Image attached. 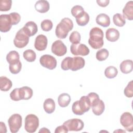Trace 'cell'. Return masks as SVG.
Returning a JSON list of instances; mask_svg holds the SVG:
<instances>
[{
    "instance_id": "cell-1",
    "label": "cell",
    "mask_w": 133,
    "mask_h": 133,
    "mask_svg": "<svg viewBox=\"0 0 133 133\" xmlns=\"http://www.w3.org/2000/svg\"><path fill=\"white\" fill-rule=\"evenodd\" d=\"M85 64V61L81 57H67L62 61L61 68L64 71L70 69L72 71H76L83 68Z\"/></svg>"
},
{
    "instance_id": "cell-2",
    "label": "cell",
    "mask_w": 133,
    "mask_h": 133,
    "mask_svg": "<svg viewBox=\"0 0 133 133\" xmlns=\"http://www.w3.org/2000/svg\"><path fill=\"white\" fill-rule=\"evenodd\" d=\"M88 44L95 49H100L103 46V32L100 28L94 27L90 30Z\"/></svg>"
},
{
    "instance_id": "cell-3",
    "label": "cell",
    "mask_w": 133,
    "mask_h": 133,
    "mask_svg": "<svg viewBox=\"0 0 133 133\" xmlns=\"http://www.w3.org/2000/svg\"><path fill=\"white\" fill-rule=\"evenodd\" d=\"M73 28V23L72 20L69 18H64L57 24L56 28V35L59 38L64 39Z\"/></svg>"
},
{
    "instance_id": "cell-4",
    "label": "cell",
    "mask_w": 133,
    "mask_h": 133,
    "mask_svg": "<svg viewBox=\"0 0 133 133\" xmlns=\"http://www.w3.org/2000/svg\"><path fill=\"white\" fill-rule=\"evenodd\" d=\"M90 108V102L88 97L82 96L79 100L73 102L72 111L75 115H82L88 111Z\"/></svg>"
},
{
    "instance_id": "cell-5",
    "label": "cell",
    "mask_w": 133,
    "mask_h": 133,
    "mask_svg": "<svg viewBox=\"0 0 133 133\" xmlns=\"http://www.w3.org/2000/svg\"><path fill=\"white\" fill-rule=\"evenodd\" d=\"M39 126V119L38 117L33 114L26 115L24 121V129L29 133L36 131Z\"/></svg>"
},
{
    "instance_id": "cell-6",
    "label": "cell",
    "mask_w": 133,
    "mask_h": 133,
    "mask_svg": "<svg viewBox=\"0 0 133 133\" xmlns=\"http://www.w3.org/2000/svg\"><path fill=\"white\" fill-rule=\"evenodd\" d=\"M29 36L24 32L23 29H20L16 33L14 39V45L19 48L25 47L29 42Z\"/></svg>"
},
{
    "instance_id": "cell-7",
    "label": "cell",
    "mask_w": 133,
    "mask_h": 133,
    "mask_svg": "<svg viewBox=\"0 0 133 133\" xmlns=\"http://www.w3.org/2000/svg\"><path fill=\"white\" fill-rule=\"evenodd\" d=\"M22 116L19 114H14L8 119V124L12 133L17 132L22 126Z\"/></svg>"
},
{
    "instance_id": "cell-8",
    "label": "cell",
    "mask_w": 133,
    "mask_h": 133,
    "mask_svg": "<svg viewBox=\"0 0 133 133\" xmlns=\"http://www.w3.org/2000/svg\"><path fill=\"white\" fill-rule=\"evenodd\" d=\"M69 131H78L82 130L84 126V122L78 118H72L68 119L63 124Z\"/></svg>"
},
{
    "instance_id": "cell-9",
    "label": "cell",
    "mask_w": 133,
    "mask_h": 133,
    "mask_svg": "<svg viewBox=\"0 0 133 133\" xmlns=\"http://www.w3.org/2000/svg\"><path fill=\"white\" fill-rule=\"evenodd\" d=\"M39 62L41 65L49 70H53L57 66L56 58L50 55H44L40 57Z\"/></svg>"
},
{
    "instance_id": "cell-10",
    "label": "cell",
    "mask_w": 133,
    "mask_h": 133,
    "mask_svg": "<svg viewBox=\"0 0 133 133\" xmlns=\"http://www.w3.org/2000/svg\"><path fill=\"white\" fill-rule=\"evenodd\" d=\"M120 123L124 128L128 131H133L132 115L128 112L123 113L120 117Z\"/></svg>"
},
{
    "instance_id": "cell-11",
    "label": "cell",
    "mask_w": 133,
    "mask_h": 133,
    "mask_svg": "<svg viewBox=\"0 0 133 133\" xmlns=\"http://www.w3.org/2000/svg\"><path fill=\"white\" fill-rule=\"evenodd\" d=\"M70 51L72 54L74 56L80 55L82 56L88 55L90 52L88 47L83 44H72L70 47Z\"/></svg>"
},
{
    "instance_id": "cell-12",
    "label": "cell",
    "mask_w": 133,
    "mask_h": 133,
    "mask_svg": "<svg viewBox=\"0 0 133 133\" xmlns=\"http://www.w3.org/2000/svg\"><path fill=\"white\" fill-rule=\"evenodd\" d=\"M51 50L54 54L61 57L65 55L67 51V48L61 40H57L52 43Z\"/></svg>"
},
{
    "instance_id": "cell-13",
    "label": "cell",
    "mask_w": 133,
    "mask_h": 133,
    "mask_svg": "<svg viewBox=\"0 0 133 133\" xmlns=\"http://www.w3.org/2000/svg\"><path fill=\"white\" fill-rule=\"evenodd\" d=\"M12 23L9 15L2 14L0 16V31L2 32H8L11 26Z\"/></svg>"
},
{
    "instance_id": "cell-14",
    "label": "cell",
    "mask_w": 133,
    "mask_h": 133,
    "mask_svg": "<svg viewBox=\"0 0 133 133\" xmlns=\"http://www.w3.org/2000/svg\"><path fill=\"white\" fill-rule=\"evenodd\" d=\"M48 44L47 37L43 34H39L35 38L34 47L38 51H43L46 49Z\"/></svg>"
},
{
    "instance_id": "cell-15",
    "label": "cell",
    "mask_w": 133,
    "mask_h": 133,
    "mask_svg": "<svg viewBox=\"0 0 133 133\" xmlns=\"http://www.w3.org/2000/svg\"><path fill=\"white\" fill-rule=\"evenodd\" d=\"M91 108H92V111L94 114L99 116L101 115L104 112L105 105L103 101L99 98L92 103Z\"/></svg>"
},
{
    "instance_id": "cell-16",
    "label": "cell",
    "mask_w": 133,
    "mask_h": 133,
    "mask_svg": "<svg viewBox=\"0 0 133 133\" xmlns=\"http://www.w3.org/2000/svg\"><path fill=\"white\" fill-rule=\"evenodd\" d=\"M22 29L24 32L29 37L35 35L38 31L37 25L33 21H29L26 22Z\"/></svg>"
},
{
    "instance_id": "cell-17",
    "label": "cell",
    "mask_w": 133,
    "mask_h": 133,
    "mask_svg": "<svg viewBox=\"0 0 133 133\" xmlns=\"http://www.w3.org/2000/svg\"><path fill=\"white\" fill-rule=\"evenodd\" d=\"M123 17L129 20L133 19V2H128L123 9Z\"/></svg>"
},
{
    "instance_id": "cell-18",
    "label": "cell",
    "mask_w": 133,
    "mask_h": 133,
    "mask_svg": "<svg viewBox=\"0 0 133 133\" xmlns=\"http://www.w3.org/2000/svg\"><path fill=\"white\" fill-rule=\"evenodd\" d=\"M119 31L115 28H109L105 32V37L107 40L111 42H114L117 41L119 37Z\"/></svg>"
},
{
    "instance_id": "cell-19",
    "label": "cell",
    "mask_w": 133,
    "mask_h": 133,
    "mask_svg": "<svg viewBox=\"0 0 133 133\" xmlns=\"http://www.w3.org/2000/svg\"><path fill=\"white\" fill-rule=\"evenodd\" d=\"M19 94L20 100H29L33 96V90L28 86L19 88Z\"/></svg>"
},
{
    "instance_id": "cell-20",
    "label": "cell",
    "mask_w": 133,
    "mask_h": 133,
    "mask_svg": "<svg viewBox=\"0 0 133 133\" xmlns=\"http://www.w3.org/2000/svg\"><path fill=\"white\" fill-rule=\"evenodd\" d=\"M34 7L37 11L40 13H45L49 9V3L45 0H39L36 2Z\"/></svg>"
},
{
    "instance_id": "cell-21",
    "label": "cell",
    "mask_w": 133,
    "mask_h": 133,
    "mask_svg": "<svg viewBox=\"0 0 133 133\" xmlns=\"http://www.w3.org/2000/svg\"><path fill=\"white\" fill-rule=\"evenodd\" d=\"M96 21L98 24L104 28L109 26L110 24V18L109 16L103 13L100 14L97 16Z\"/></svg>"
},
{
    "instance_id": "cell-22",
    "label": "cell",
    "mask_w": 133,
    "mask_h": 133,
    "mask_svg": "<svg viewBox=\"0 0 133 133\" xmlns=\"http://www.w3.org/2000/svg\"><path fill=\"white\" fill-rule=\"evenodd\" d=\"M121 71L124 74L130 73L133 70L132 60L127 59L123 61L119 65Z\"/></svg>"
},
{
    "instance_id": "cell-23",
    "label": "cell",
    "mask_w": 133,
    "mask_h": 133,
    "mask_svg": "<svg viewBox=\"0 0 133 133\" xmlns=\"http://www.w3.org/2000/svg\"><path fill=\"white\" fill-rule=\"evenodd\" d=\"M76 21L79 26L86 25L89 21V16L87 12L84 11L75 17Z\"/></svg>"
},
{
    "instance_id": "cell-24",
    "label": "cell",
    "mask_w": 133,
    "mask_h": 133,
    "mask_svg": "<svg viewBox=\"0 0 133 133\" xmlns=\"http://www.w3.org/2000/svg\"><path fill=\"white\" fill-rule=\"evenodd\" d=\"M12 86V82L8 78L4 76L0 77V89L2 91H8L10 89Z\"/></svg>"
},
{
    "instance_id": "cell-25",
    "label": "cell",
    "mask_w": 133,
    "mask_h": 133,
    "mask_svg": "<svg viewBox=\"0 0 133 133\" xmlns=\"http://www.w3.org/2000/svg\"><path fill=\"white\" fill-rule=\"evenodd\" d=\"M71 97L67 93H62L60 94L58 98V103L60 107L65 108L68 106L71 102Z\"/></svg>"
},
{
    "instance_id": "cell-26",
    "label": "cell",
    "mask_w": 133,
    "mask_h": 133,
    "mask_svg": "<svg viewBox=\"0 0 133 133\" xmlns=\"http://www.w3.org/2000/svg\"><path fill=\"white\" fill-rule=\"evenodd\" d=\"M43 108L45 111L48 114L52 113L55 110L56 105L54 100L51 98L46 99L43 103Z\"/></svg>"
},
{
    "instance_id": "cell-27",
    "label": "cell",
    "mask_w": 133,
    "mask_h": 133,
    "mask_svg": "<svg viewBox=\"0 0 133 133\" xmlns=\"http://www.w3.org/2000/svg\"><path fill=\"white\" fill-rule=\"evenodd\" d=\"M20 56L19 53L15 50L10 51L6 56V60L8 63L12 64L20 60Z\"/></svg>"
},
{
    "instance_id": "cell-28",
    "label": "cell",
    "mask_w": 133,
    "mask_h": 133,
    "mask_svg": "<svg viewBox=\"0 0 133 133\" xmlns=\"http://www.w3.org/2000/svg\"><path fill=\"white\" fill-rule=\"evenodd\" d=\"M113 21L114 24L119 27L123 26L126 23L125 18L122 15L116 13L113 17Z\"/></svg>"
},
{
    "instance_id": "cell-29",
    "label": "cell",
    "mask_w": 133,
    "mask_h": 133,
    "mask_svg": "<svg viewBox=\"0 0 133 133\" xmlns=\"http://www.w3.org/2000/svg\"><path fill=\"white\" fill-rule=\"evenodd\" d=\"M118 73L117 69L113 66L107 67L104 71V75L108 78H113L115 77Z\"/></svg>"
},
{
    "instance_id": "cell-30",
    "label": "cell",
    "mask_w": 133,
    "mask_h": 133,
    "mask_svg": "<svg viewBox=\"0 0 133 133\" xmlns=\"http://www.w3.org/2000/svg\"><path fill=\"white\" fill-rule=\"evenodd\" d=\"M23 58L28 62H31L35 60L36 55L35 51L32 49H27L23 53Z\"/></svg>"
},
{
    "instance_id": "cell-31",
    "label": "cell",
    "mask_w": 133,
    "mask_h": 133,
    "mask_svg": "<svg viewBox=\"0 0 133 133\" xmlns=\"http://www.w3.org/2000/svg\"><path fill=\"white\" fill-rule=\"evenodd\" d=\"M109 55V53L108 50L105 48H102L97 51L96 52V57L98 61H102L108 58Z\"/></svg>"
},
{
    "instance_id": "cell-32",
    "label": "cell",
    "mask_w": 133,
    "mask_h": 133,
    "mask_svg": "<svg viewBox=\"0 0 133 133\" xmlns=\"http://www.w3.org/2000/svg\"><path fill=\"white\" fill-rule=\"evenodd\" d=\"M22 68V64L20 60L16 62L15 63L10 64L9 66V70L10 72L14 74L19 73Z\"/></svg>"
},
{
    "instance_id": "cell-33",
    "label": "cell",
    "mask_w": 133,
    "mask_h": 133,
    "mask_svg": "<svg viewBox=\"0 0 133 133\" xmlns=\"http://www.w3.org/2000/svg\"><path fill=\"white\" fill-rule=\"evenodd\" d=\"M81 39V34L76 31L72 32L69 37V41L72 44H79Z\"/></svg>"
},
{
    "instance_id": "cell-34",
    "label": "cell",
    "mask_w": 133,
    "mask_h": 133,
    "mask_svg": "<svg viewBox=\"0 0 133 133\" xmlns=\"http://www.w3.org/2000/svg\"><path fill=\"white\" fill-rule=\"evenodd\" d=\"M12 5L11 0H1L0 1V11H7L10 9Z\"/></svg>"
},
{
    "instance_id": "cell-35",
    "label": "cell",
    "mask_w": 133,
    "mask_h": 133,
    "mask_svg": "<svg viewBox=\"0 0 133 133\" xmlns=\"http://www.w3.org/2000/svg\"><path fill=\"white\" fill-rule=\"evenodd\" d=\"M41 26L42 30L48 32L52 29L53 27V23L50 20L45 19L41 23Z\"/></svg>"
},
{
    "instance_id": "cell-36",
    "label": "cell",
    "mask_w": 133,
    "mask_h": 133,
    "mask_svg": "<svg viewBox=\"0 0 133 133\" xmlns=\"http://www.w3.org/2000/svg\"><path fill=\"white\" fill-rule=\"evenodd\" d=\"M125 96L128 98L133 97V81H130L124 90Z\"/></svg>"
},
{
    "instance_id": "cell-37",
    "label": "cell",
    "mask_w": 133,
    "mask_h": 133,
    "mask_svg": "<svg viewBox=\"0 0 133 133\" xmlns=\"http://www.w3.org/2000/svg\"><path fill=\"white\" fill-rule=\"evenodd\" d=\"M9 15L10 17L12 25H16L19 23V22L21 20V16L18 13L14 12H11V13L9 14Z\"/></svg>"
},
{
    "instance_id": "cell-38",
    "label": "cell",
    "mask_w": 133,
    "mask_h": 133,
    "mask_svg": "<svg viewBox=\"0 0 133 133\" xmlns=\"http://www.w3.org/2000/svg\"><path fill=\"white\" fill-rule=\"evenodd\" d=\"M84 9L83 7L80 5H75L73 6L71 10L72 15L75 18L82 12L84 11Z\"/></svg>"
},
{
    "instance_id": "cell-39",
    "label": "cell",
    "mask_w": 133,
    "mask_h": 133,
    "mask_svg": "<svg viewBox=\"0 0 133 133\" xmlns=\"http://www.w3.org/2000/svg\"><path fill=\"white\" fill-rule=\"evenodd\" d=\"M10 97L11 100L17 101L21 100L19 94V88H15L10 94Z\"/></svg>"
},
{
    "instance_id": "cell-40",
    "label": "cell",
    "mask_w": 133,
    "mask_h": 133,
    "mask_svg": "<svg viewBox=\"0 0 133 133\" xmlns=\"http://www.w3.org/2000/svg\"><path fill=\"white\" fill-rule=\"evenodd\" d=\"M68 131H69V130H68V128L64 125L58 126L55 130V133H59V132L67 133Z\"/></svg>"
},
{
    "instance_id": "cell-41",
    "label": "cell",
    "mask_w": 133,
    "mask_h": 133,
    "mask_svg": "<svg viewBox=\"0 0 133 133\" xmlns=\"http://www.w3.org/2000/svg\"><path fill=\"white\" fill-rule=\"evenodd\" d=\"M98 5L101 7H105L107 6L110 2L109 0H97L96 1Z\"/></svg>"
},
{
    "instance_id": "cell-42",
    "label": "cell",
    "mask_w": 133,
    "mask_h": 133,
    "mask_svg": "<svg viewBox=\"0 0 133 133\" xmlns=\"http://www.w3.org/2000/svg\"><path fill=\"white\" fill-rule=\"evenodd\" d=\"M0 128H1V130H0L1 132H2L3 131V129H5L6 130H7L5 124L3 122H1L0 123Z\"/></svg>"
},
{
    "instance_id": "cell-43",
    "label": "cell",
    "mask_w": 133,
    "mask_h": 133,
    "mask_svg": "<svg viewBox=\"0 0 133 133\" xmlns=\"http://www.w3.org/2000/svg\"><path fill=\"white\" fill-rule=\"evenodd\" d=\"M39 132H44V133H45V132H49V133H50V131L47 128H46L45 127H43V128H41L39 130Z\"/></svg>"
}]
</instances>
